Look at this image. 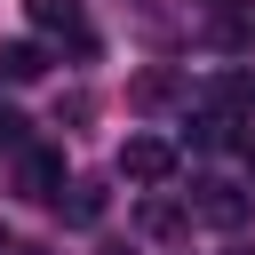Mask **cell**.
Segmentation results:
<instances>
[{"instance_id":"6da1fadb","label":"cell","mask_w":255,"mask_h":255,"mask_svg":"<svg viewBox=\"0 0 255 255\" xmlns=\"http://www.w3.org/2000/svg\"><path fill=\"white\" fill-rule=\"evenodd\" d=\"M183 207H191V215H199L207 231H239V223L255 215V199H247L239 183H223V175H207V183H191V199H183Z\"/></svg>"},{"instance_id":"7a4b0ae2","label":"cell","mask_w":255,"mask_h":255,"mask_svg":"<svg viewBox=\"0 0 255 255\" xmlns=\"http://www.w3.org/2000/svg\"><path fill=\"white\" fill-rule=\"evenodd\" d=\"M120 175L128 183H167L175 175V143L167 135H128L120 143Z\"/></svg>"},{"instance_id":"3957f363","label":"cell","mask_w":255,"mask_h":255,"mask_svg":"<svg viewBox=\"0 0 255 255\" xmlns=\"http://www.w3.org/2000/svg\"><path fill=\"white\" fill-rule=\"evenodd\" d=\"M199 8H207V24H215L223 48H239V56L255 48V0H199Z\"/></svg>"},{"instance_id":"277c9868","label":"cell","mask_w":255,"mask_h":255,"mask_svg":"<svg viewBox=\"0 0 255 255\" xmlns=\"http://www.w3.org/2000/svg\"><path fill=\"white\" fill-rule=\"evenodd\" d=\"M16 183H24V199H56V191H64V159L32 143V151L16 159Z\"/></svg>"},{"instance_id":"5b68a950","label":"cell","mask_w":255,"mask_h":255,"mask_svg":"<svg viewBox=\"0 0 255 255\" xmlns=\"http://www.w3.org/2000/svg\"><path fill=\"white\" fill-rule=\"evenodd\" d=\"M48 72V56H40V40H0V80L8 88H24V80H40Z\"/></svg>"},{"instance_id":"8992f818","label":"cell","mask_w":255,"mask_h":255,"mask_svg":"<svg viewBox=\"0 0 255 255\" xmlns=\"http://www.w3.org/2000/svg\"><path fill=\"white\" fill-rule=\"evenodd\" d=\"M24 8H32V24H40V32H72V40L88 48V24H80V0H24Z\"/></svg>"},{"instance_id":"52a82bcc","label":"cell","mask_w":255,"mask_h":255,"mask_svg":"<svg viewBox=\"0 0 255 255\" xmlns=\"http://www.w3.org/2000/svg\"><path fill=\"white\" fill-rule=\"evenodd\" d=\"M183 215H191V207H175V199H151V207H143V231H159V239H167V231H183Z\"/></svg>"},{"instance_id":"ba28073f","label":"cell","mask_w":255,"mask_h":255,"mask_svg":"<svg viewBox=\"0 0 255 255\" xmlns=\"http://www.w3.org/2000/svg\"><path fill=\"white\" fill-rule=\"evenodd\" d=\"M96 215H104V191L80 183V191H72V223H96Z\"/></svg>"},{"instance_id":"9c48e42d","label":"cell","mask_w":255,"mask_h":255,"mask_svg":"<svg viewBox=\"0 0 255 255\" xmlns=\"http://www.w3.org/2000/svg\"><path fill=\"white\" fill-rule=\"evenodd\" d=\"M112 255H120V247H112Z\"/></svg>"}]
</instances>
